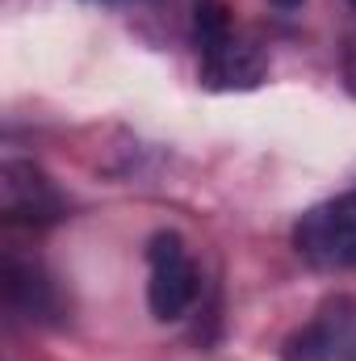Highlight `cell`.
Segmentation results:
<instances>
[{
	"label": "cell",
	"instance_id": "cell-8",
	"mask_svg": "<svg viewBox=\"0 0 356 361\" xmlns=\"http://www.w3.org/2000/svg\"><path fill=\"white\" fill-rule=\"evenodd\" d=\"M272 8H281V13H293V8H302V0H272Z\"/></svg>",
	"mask_w": 356,
	"mask_h": 361
},
{
	"label": "cell",
	"instance_id": "cell-1",
	"mask_svg": "<svg viewBox=\"0 0 356 361\" xmlns=\"http://www.w3.org/2000/svg\"><path fill=\"white\" fill-rule=\"evenodd\" d=\"M193 38L201 55V85L214 92H248L268 76V59L256 42L235 30V17L222 0H197Z\"/></svg>",
	"mask_w": 356,
	"mask_h": 361
},
{
	"label": "cell",
	"instance_id": "cell-2",
	"mask_svg": "<svg viewBox=\"0 0 356 361\" xmlns=\"http://www.w3.org/2000/svg\"><path fill=\"white\" fill-rule=\"evenodd\" d=\"M293 252L319 273H356V193L310 206L293 223Z\"/></svg>",
	"mask_w": 356,
	"mask_h": 361
},
{
	"label": "cell",
	"instance_id": "cell-6",
	"mask_svg": "<svg viewBox=\"0 0 356 361\" xmlns=\"http://www.w3.org/2000/svg\"><path fill=\"white\" fill-rule=\"evenodd\" d=\"M4 290H8V302H13L17 311H25L30 319L55 311V290H51V281L34 269V265L8 261V265H4Z\"/></svg>",
	"mask_w": 356,
	"mask_h": 361
},
{
	"label": "cell",
	"instance_id": "cell-4",
	"mask_svg": "<svg viewBox=\"0 0 356 361\" xmlns=\"http://www.w3.org/2000/svg\"><path fill=\"white\" fill-rule=\"evenodd\" d=\"M285 361H356V298L336 294L327 298L314 319L293 332L285 345Z\"/></svg>",
	"mask_w": 356,
	"mask_h": 361
},
{
	"label": "cell",
	"instance_id": "cell-7",
	"mask_svg": "<svg viewBox=\"0 0 356 361\" xmlns=\"http://www.w3.org/2000/svg\"><path fill=\"white\" fill-rule=\"evenodd\" d=\"M344 76H348V89L356 92V47L348 51V63H344Z\"/></svg>",
	"mask_w": 356,
	"mask_h": 361
},
{
	"label": "cell",
	"instance_id": "cell-5",
	"mask_svg": "<svg viewBox=\"0 0 356 361\" xmlns=\"http://www.w3.org/2000/svg\"><path fill=\"white\" fill-rule=\"evenodd\" d=\"M0 210L8 223H30V227H51L63 219V193L51 185L42 169L30 160H4L0 169Z\"/></svg>",
	"mask_w": 356,
	"mask_h": 361
},
{
	"label": "cell",
	"instance_id": "cell-3",
	"mask_svg": "<svg viewBox=\"0 0 356 361\" xmlns=\"http://www.w3.org/2000/svg\"><path fill=\"white\" fill-rule=\"evenodd\" d=\"M147 265H151L147 307L160 324H172L197 302V290H201L197 265H193V257L177 231H155L147 240Z\"/></svg>",
	"mask_w": 356,
	"mask_h": 361
},
{
	"label": "cell",
	"instance_id": "cell-9",
	"mask_svg": "<svg viewBox=\"0 0 356 361\" xmlns=\"http://www.w3.org/2000/svg\"><path fill=\"white\" fill-rule=\"evenodd\" d=\"M348 4H352V8H356V0H348Z\"/></svg>",
	"mask_w": 356,
	"mask_h": 361
}]
</instances>
